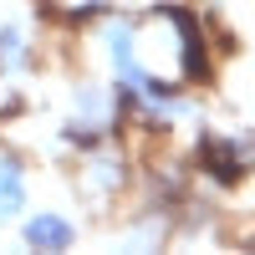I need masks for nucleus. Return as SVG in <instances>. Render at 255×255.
I'll return each instance as SVG.
<instances>
[{
    "label": "nucleus",
    "instance_id": "1",
    "mask_svg": "<svg viewBox=\"0 0 255 255\" xmlns=\"http://www.w3.org/2000/svg\"><path fill=\"white\" fill-rule=\"evenodd\" d=\"M72 220L67 215H56V209H41V215H31L26 225H20V240H26L31 250H61V245H72Z\"/></svg>",
    "mask_w": 255,
    "mask_h": 255
},
{
    "label": "nucleus",
    "instance_id": "2",
    "mask_svg": "<svg viewBox=\"0 0 255 255\" xmlns=\"http://www.w3.org/2000/svg\"><path fill=\"white\" fill-rule=\"evenodd\" d=\"M26 168L15 158H0V220H15L20 209H26Z\"/></svg>",
    "mask_w": 255,
    "mask_h": 255
},
{
    "label": "nucleus",
    "instance_id": "3",
    "mask_svg": "<svg viewBox=\"0 0 255 255\" xmlns=\"http://www.w3.org/2000/svg\"><path fill=\"white\" fill-rule=\"evenodd\" d=\"M26 61H31V31L26 26H15V20H10V26H0V72H20V67H26Z\"/></svg>",
    "mask_w": 255,
    "mask_h": 255
}]
</instances>
